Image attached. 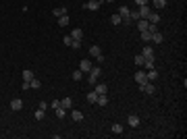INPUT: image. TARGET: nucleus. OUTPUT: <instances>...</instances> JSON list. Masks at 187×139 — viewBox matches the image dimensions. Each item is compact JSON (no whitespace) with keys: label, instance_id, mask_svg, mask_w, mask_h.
<instances>
[{"label":"nucleus","instance_id":"nucleus-1","mask_svg":"<svg viewBox=\"0 0 187 139\" xmlns=\"http://www.w3.org/2000/svg\"><path fill=\"white\" fill-rule=\"evenodd\" d=\"M102 75V69L100 67H92V71L87 73V83H92V85H96L98 83V77Z\"/></svg>","mask_w":187,"mask_h":139},{"label":"nucleus","instance_id":"nucleus-2","mask_svg":"<svg viewBox=\"0 0 187 139\" xmlns=\"http://www.w3.org/2000/svg\"><path fill=\"white\" fill-rule=\"evenodd\" d=\"M129 12H131V9L129 6H121L118 9V15H121V19H123V23H131V17H129Z\"/></svg>","mask_w":187,"mask_h":139},{"label":"nucleus","instance_id":"nucleus-3","mask_svg":"<svg viewBox=\"0 0 187 139\" xmlns=\"http://www.w3.org/2000/svg\"><path fill=\"white\" fill-rule=\"evenodd\" d=\"M133 79H135V83L143 85V83H148V75H146V71H137V73L133 75Z\"/></svg>","mask_w":187,"mask_h":139},{"label":"nucleus","instance_id":"nucleus-4","mask_svg":"<svg viewBox=\"0 0 187 139\" xmlns=\"http://www.w3.org/2000/svg\"><path fill=\"white\" fill-rule=\"evenodd\" d=\"M100 4H102V0H90V2L83 4V9H87V11H98Z\"/></svg>","mask_w":187,"mask_h":139},{"label":"nucleus","instance_id":"nucleus-5","mask_svg":"<svg viewBox=\"0 0 187 139\" xmlns=\"http://www.w3.org/2000/svg\"><path fill=\"white\" fill-rule=\"evenodd\" d=\"M90 54H92L94 58H98L100 62H104V56H102V50H100V46H92V48H90Z\"/></svg>","mask_w":187,"mask_h":139},{"label":"nucleus","instance_id":"nucleus-6","mask_svg":"<svg viewBox=\"0 0 187 139\" xmlns=\"http://www.w3.org/2000/svg\"><path fill=\"white\" fill-rule=\"evenodd\" d=\"M139 89L143 93H148V96H154V93H156V87H154L152 83L148 81V83H143V85H139Z\"/></svg>","mask_w":187,"mask_h":139},{"label":"nucleus","instance_id":"nucleus-7","mask_svg":"<svg viewBox=\"0 0 187 139\" xmlns=\"http://www.w3.org/2000/svg\"><path fill=\"white\" fill-rule=\"evenodd\" d=\"M92 67H94L92 60H87V58L79 62V71H81V73H90V71H92Z\"/></svg>","mask_w":187,"mask_h":139},{"label":"nucleus","instance_id":"nucleus-8","mask_svg":"<svg viewBox=\"0 0 187 139\" xmlns=\"http://www.w3.org/2000/svg\"><path fill=\"white\" fill-rule=\"evenodd\" d=\"M127 123H129V127H139V125H141V120H139V116H137V114H129L127 116Z\"/></svg>","mask_w":187,"mask_h":139},{"label":"nucleus","instance_id":"nucleus-9","mask_svg":"<svg viewBox=\"0 0 187 139\" xmlns=\"http://www.w3.org/2000/svg\"><path fill=\"white\" fill-rule=\"evenodd\" d=\"M23 108V100H19V98H15V100H11V110H21Z\"/></svg>","mask_w":187,"mask_h":139},{"label":"nucleus","instance_id":"nucleus-10","mask_svg":"<svg viewBox=\"0 0 187 139\" xmlns=\"http://www.w3.org/2000/svg\"><path fill=\"white\" fill-rule=\"evenodd\" d=\"M137 12H139V19H148V15H150L152 11H150L148 4H143V6H139V11H137Z\"/></svg>","mask_w":187,"mask_h":139},{"label":"nucleus","instance_id":"nucleus-11","mask_svg":"<svg viewBox=\"0 0 187 139\" xmlns=\"http://www.w3.org/2000/svg\"><path fill=\"white\" fill-rule=\"evenodd\" d=\"M148 21H150V23H154V25H158V23H160V15H158L156 11H152L150 15H148Z\"/></svg>","mask_w":187,"mask_h":139},{"label":"nucleus","instance_id":"nucleus-12","mask_svg":"<svg viewBox=\"0 0 187 139\" xmlns=\"http://www.w3.org/2000/svg\"><path fill=\"white\" fill-rule=\"evenodd\" d=\"M94 92L98 93V96H100V93H108V87H106L104 83H96V85H94Z\"/></svg>","mask_w":187,"mask_h":139},{"label":"nucleus","instance_id":"nucleus-13","mask_svg":"<svg viewBox=\"0 0 187 139\" xmlns=\"http://www.w3.org/2000/svg\"><path fill=\"white\" fill-rule=\"evenodd\" d=\"M146 75H148V81H156V79H158V71L156 69H148Z\"/></svg>","mask_w":187,"mask_h":139},{"label":"nucleus","instance_id":"nucleus-14","mask_svg":"<svg viewBox=\"0 0 187 139\" xmlns=\"http://www.w3.org/2000/svg\"><path fill=\"white\" fill-rule=\"evenodd\" d=\"M148 25H150L148 19H139V21H137V29H139V31H148Z\"/></svg>","mask_w":187,"mask_h":139},{"label":"nucleus","instance_id":"nucleus-15","mask_svg":"<svg viewBox=\"0 0 187 139\" xmlns=\"http://www.w3.org/2000/svg\"><path fill=\"white\" fill-rule=\"evenodd\" d=\"M60 106H62L65 110H71V108H73V100H71V98H62V100H60Z\"/></svg>","mask_w":187,"mask_h":139},{"label":"nucleus","instance_id":"nucleus-16","mask_svg":"<svg viewBox=\"0 0 187 139\" xmlns=\"http://www.w3.org/2000/svg\"><path fill=\"white\" fill-rule=\"evenodd\" d=\"M96 104L106 106V104H108V93H100V96H98V100H96Z\"/></svg>","mask_w":187,"mask_h":139},{"label":"nucleus","instance_id":"nucleus-17","mask_svg":"<svg viewBox=\"0 0 187 139\" xmlns=\"http://www.w3.org/2000/svg\"><path fill=\"white\" fill-rule=\"evenodd\" d=\"M162 40H164V35L160 33V31H156V33H152V40H150V42H154V44H162Z\"/></svg>","mask_w":187,"mask_h":139},{"label":"nucleus","instance_id":"nucleus-18","mask_svg":"<svg viewBox=\"0 0 187 139\" xmlns=\"http://www.w3.org/2000/svg\"><path fill=\"white\" fill-rule=\"evenodd\" d=\"M141 56H143V58H154V50L150 46H146L143 50H141Z\"/></svg>","mask_w":187,"mask_h":139},{"label":"nucleus","instance_id":"nucleus-19","mask_svg":"<svg viewBox=\"0 0 187 139\" xmlns=\"http://www.w3.org/2000/svg\"><path fill=\"white\" fill-rule=\"evenodd\" d=\"M31 79H34V71H29V69H25L23 71V81H31Z\"/></svg>","mask_w":187,"mask_h":139},{"label":"nucleus","instance_id":"nucleus-20","mask_svg":"<svg viewBox=\"0 0 187 139\" xmlns=\"http://www.w3.org/2000/svg\"><path fill=\"white\" fill-rule=\"evenodd\" d=\"M85 100H87L90 104H96V100H98V93H96V92H90L87 96H85Z\"/></svg>","mask_w":187,"mask_h":139},{"label":"nucleus","instance_id":"nucleus-21","mask_svg":"<svg viewBox=\"0 0 187 139\" xmlns=\"http://www.w3.org/2000/svg\"><path fill=\"white\" fill-rule=\"evenodd\" d=\"M71 118H73L75 123H79V120H83V114L79 112V110H73V112H71Z\"/></svg>","mask_w":187,"mask_h":139},{"label":"nucleus","instance_id":"nucleus-22","mask_svg":"<svg viewBox=\"0 0 187 139\" xmlns=\"http://www.w3.org/2000/svg\"><path fill=\"white\" fill-rule=\"evenodd\" d=\"M69 35L73 37V40H81V37H83V31H81V29H73Z\"/></svg>","mask_w":187,"mask_h":139},{"label":"nucleus","instance_id":"nucleus-23","mask_svg":"<svg viewBox=\"0 0 187 139\" xmlns=\"http://www.w3.org/2000/svg\"><path fill=\"white\" fill-rule=\"evenodd\" d=\"M52 15H54V17H62V15H67V9H65V6H58V9L52 11Z\"/></svg>","mask_w":187,"mask_h":139},{"label":"nucleus","instance_id":"nucleus-24","mask_svg":"<svg viewBox=\"0 0 187 139\" xmlns=\"http://www.w3.org/2000/svg\"><path fill=\"white\" fill-rule=\"evenodd\" d=\"M110 131H112L115 135H121V133H123V125H118V123H115V125L110 127Z\"/></svg>","mask_w":187,"mask_h":139},{"label":"nucleus","instance_id":"nucleus-25","mask_svg":"<svg viewBox=\"0 0 187 139\" xmlns=\"http://www.w3.org/2000/svg\"><path fill=\"white\" fill-rule=\"evenodd\" d=\"M110 21H112V25H121V23H123V19H121V15H118V12H115V15L110 17Z\"/></svg>","mask_w":187,"mask_h":139},{"label":"nucleus","instance_id":"nucleus-26","mask_svg":"<svg viewBox=\"0 0 187 139\" xmlns=\"http://www.w3.org/2000/svg\"><path fill=\"white\" fill-rule=\"evenodd\" d=\"M54 112H56V116H58V118H65V116H67V110H65L62 106H58V108H54Z\"/></svg>","mask_w":187,"mask_h":139},{"label":"nucleus","instance_id":"nucleus-27","mask_svg":"<svg viewBox=\"0 0 187 139\" xmlns=\"http://www.w3.org/2000/svg\"><path fill=\"white\" fill-rule=\"evenodd\" d=\"M152 4H154V9H164V6H166V0H152Z\"/></svg>","mask_w":187,"mask_h":139},{"label":"nucleus","instance_id":"nucleus-28","mask_svg":"<svg viewBox=\"0 0 187 139\" xmlns=\"http://www.w3.org/2000/svg\"><path fill=\"white\" fill-rule=\"evenodd\" d=\"M35 120H42V118H44V116H46V110H42V108H37V110H35Z\"/></svg>","mask_w":187,"mask_h":139},{"label":"nucleus","instance_id":"nucleus-29","mask_svg":"<svg viewBox=\"0 0 187 139\" xmlns=\"http://www.w3.org/2000/svg\"><path fill=\"white\" fill-rule=\"evenodd\" d=\"M133 60H135V64H137V67H143V62H146V58L141 56V54H137V56L133 58Z\"/></svg>","mask_w":187,"mask_h":139},{"label":"nucleus","instance_id":"nucleus-30","mask_svg":"<svg viewBox=\"0 0 187 139\" xmlns=\"http://www.w3.org/2000/svg\"><path fill=\"white\" fill-rule=\"evenodd\" d=\"M29 87H34V89H40V87H42V83H40V81H37V79L34 77V79L29 81Z\"/></svg>","mask_w":187,"mask_h":139},{"label":"nucleus","instance_id":"nucleus-31","mask_svg":"<svg viewBox=\"0 0 187 139\" xmlns=\"http://www.w3.org/2000/svg\"><path fill=\"white\" fill-rule=\"evenodd\" d=\"M141 33V40H143V42H150V40H152V33H150V31H139Z\"/></svg>","mask_w":187,"mask_h":139},{"label":"nucleus","instance_id":"nucleus-32","mask_svg":"<svg viewBox=\"0 0 187 139\" xmlns=\"http://www.w3.org/2000/svg\"><path fill=\"white\" fill-rule=\"evenodd\" d=\"M67 23H69V17H67V15H62V17H58V25H60V27H65Z\"/></svg>","mask_w":187,"mask_h":139},{"label":"nucleus","instance_id":"nucleus-33","mask_svg":"<svg viewBox=\"0 0 187 139\" xmlns=\"http://www.w3.org/2000/svg\"><path fill=\"white\" fill-rule=\"evenodd\" d=\"M73 79H75V81H81V79H83V73H81L79 69H77L75 73H73Z\"/></svg>","mask_w":187,"mask_h":139},{"label":"nucleus","instance_id":"nucleus-34","mask_svg":"<svg viewBox=\"0 0 187 139\" xmlns=\"http://www.w3.org/2000/svg\"><path fill=\"white\" fill-rule=\"evenodd\" d=\"M129 17H131V21H139V12H137V11H131V12H129Z\"/></svg>","mask_w":187,"mask_h":139},{"label":"nucleus","instance_id":"nucleus-35","mask_svg":"<svg viewBox=\"0 0 187 139\" xmlns=\"http://www.w3.org/2000/svg\"><path fill=\"white\" fill-rule=\"evenodd\" d=\"M62 42H65V46H73V37H71V35H65Z\"/></svg>","mask_w":187,"mask_h":139},{"label":"nucleus","instance_id":"nucleus-36","mask_svg":"<svg viewBox=\"0 0 187 139\" xmlns=\"http://www.w3.org/2000/svg\"><path fill=\"white\" fill-rule=\"evenodd\" d=\"M148 31H150V33H156V31H158V25L150 23V25H148Z\"/></svg>","mask_w":187,"mask_h":139},{"label":"nucleus","instance_id":"nucleus-37","mask_svg":"<svg viewBox=\"0 0 187 139\" xmlns=\"http://www.w3.org/2000/svg\"><path fill=\"white\" fill-rule=\"evenodd\" d=\"M71 48H75V50L81 48V40H73V46H71Z\"/></svg>","mask_w":187,"mask_h":139},{"label":"nucleus","instance_id":"nucleus-38","mask_svg":"<svg viewBox=\"0 0 187 139\" xmlns=\"http://www.w3.org/2000/svg\"><path fill=\"white\" fill-rule=\"evenodd\" d=\"M50 106H52V108H58V106H60V100H52V102H50Z\"/></svg>","mask_w":187,"mask_h":139},{"label":"nucleus","instance_id":"nucleus-39","mask_svg":"<svg viewBox=\"0 0 187 139\" xmlns=\"http://www.w3.org/2000/svg\"><path fill=\"white\" fill-rule=\"evenodd\" d=\"M148 2H150V0H135V4H137V6H143V4H148Z\"/></svg>","mask_w":187,"mask_h":139},{"label":"nucleus","instance_id":"nucleus-40","mask_svg":"<svg viewBox=\"0 0 187 139\" xmlns=\"http://www.w3.org/2000/svg\"><path fill=\"white\" fill-rule=\"evenodd\" d=\"M102 2H115V0H102Z\"/></svg>","mask_w":187,"mask_h":139}]
</instances>
